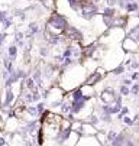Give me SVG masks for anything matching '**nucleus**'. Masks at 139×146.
Returning a JSON list of instances; mask_svg holds the SVG:
<instances>
[{
    "instance_id": "obj_1",
    "label": "nucleus",
    "mask_w": 139,
    "mask_h": 146,
    "mask_svg": "<svg viewBox=\"0 0 139 146\" xmlns=\"http://www.w3.org/2000/svg\"><path fill=\"white\" fill-rule=\"evenodd\" d=\"M63 74H61V80H59V87H61L65 93L80 87L83 82L86 81V68L83 64L80 62H74V64L68 65L67 68L61 70Z\"/></svg>"
},
{
    "instance_id": "obj_2",
    "label": "nucleus",
    "mask_w": 139,
    "mask_h": 146,
    "mask_svg": "<svg viewBox=\"0 0 139 146\" xmlns=\"http://www.w3.org/2000/svg\"><path fill=\"white\" fill-rule=\"evenodd\" d=\"M67 26H68V20L65 16L59 13H52L47 22L45 32L49 35H63Z\"/></svg>"
},
{
    "instance_id": "obj_3",
    "label": "nucleus",
    "mask_w": 139,
    "mask_h": 146,
    "mask_svg": "<svg viewBox=\"0 0 139 146\" xmlns=\"http://www.w3.org/2000/svg\"><path fill=\"white\" fill-rule=\"evenodd\" d=\"M78 15L87 20H91L93 17L98 15V5L91 3L90 0H81V10Z\"/></svg>"
},
{
    "instance_id": "obj_4",
    "label": "nucleus",
    "mask_w": 139,
    "mask_h": 146,
    "mask_svg": "<svg viewBox=\"0 0 139 146\" xmlns=\"http://www.w3.org/2000/svg\"><path fill=\"white\" fill-rule=\"evenodd\" d=\"M122 48H123L125 52L133 54V52H138L139 51V42H136V40H133L129 36H125L122 39Z\"/></svg>"
},
{
    "instance_id": "obj_5",
    "label": "nucleus",
    "mask_w": 139,
    "mask_h": 146,
    "mask_svg": "<svg viewBox=\"0 0 139 146\" xmlns=\"http://www.w3.org/2000/svg\"><path fill=\"white\" fill-rule=\"evenodd\" d=\"M98 94H100V100L103 103H106V104H112L116 100V97H117V94H116V91L113 88H106V90H103L102 93H98Z\"/></svg>"
},
{
    "instance_id": "obj_6",
    "label": "nucleus",
    "mask_w": 139,
    "mask_h": 146,
    "mask_svg": "<svg viewBox=\"0 0 139 146\" xmlns=\"http://www.w3.org/2000/svg\"><path fill=\"white\" fill-rule=\"evenodd\" d=\"M78 88H80V91L83 93V96L87 97V98H93V97L97 94L96 87H94V86H90V84H86V82H83V84L78 87Z\"/></svg>"
},
{
    "instance_id": "obj_7",
    "label": "nucleus",
    "mask_w": 139,
    "mask_h": 146,
    "mask_svg": "<svg viewBox=\"0 0 139 146\" xmlns=\"http://www.w3.org/2000/svg\"><path fill=\"white\" fill-rule=\"evenodd\" d=\"M128 135H126V132H122V133H117L116 135V137H114V140L110 143L112 146H120V145H126V142H128Z\"/></svg>"
},
{
    "instance_id": "obj_8",
    "label": "nucleus",
    "mask_w": 139,
    "mask_h": 146,
    "mask_svg": "<svg viewBox=\"0 0 139 146\" xmlns=\"http://www.w3.org/2000/svg\"><path fill=\"white\" fill-rule=\"evenodd\" d=\"M80 132H77V130H71L70 132V135H68V137H67V140L64 142V145H77L78 143V140H80Z\"/></svg>"
},
{
    "instance_id": "obj_9",
    "label": "nucleus",
    "mask_w": 139,
    "mask_h": 146,
    "mask_svg": "<svg viewBox=\"0 0 139 146\" xmlns=\"http://www.w3.org/2000/svg\"><path fill=\"white\" fill-rule=\"evenodd\" d=\"M126 36H129V38H132L133 40L139 42V23L135 25V26H132L130 29H128V31H126Z\"/></svg>"
},
{
    "instance_id": "obj_10",
    "label": "nucleus",
    "mask_w": 139,
    "mask_h": 146,
    "mask_svg": "<svg viewBox=\"0 0 139 146\" xmlns=\"http://www.w3.org/2000/svg\"><path fill=\"white\" fill-rule=\"evenodd\" d=\"M96 137H97V140H98V143H100V145H109V139H107V133L106 132L97 130Z\"/></svg>"
},
{
    "instance_id": "obj_11",
    "label": "nucleus",
    "mask_w": 139,
    "mask_h": 146,
    "mask_svg": "<svg viewBox=\"0 0 139 146\" xmlns=\"http://www.w3.org/2000/svg\"><path fill=\"white\" fill-rule=\"evenodd\" d=\"M125 10H126L128 13L138 12V10H139V5H138L136 2H132V0H129V2L126 3V6H125Z\"/></svg>"
},
{
    "instance_id": "obj_12",
    "label": "nucleus",
    "mask_w": 139,
    "mask_h": 146,
    "mask_svg": "<svg viewBox=\"0 0 139 146\" xmlns=\"http://www.w3.org/2000/svg\"><path fill=\"white\" fill-rule=\"evenodd\" d=\"M103 16H114V15H117V10L114 9V6L112 7V6H106V9L103 10V13H102Z\"/></svg>"
},
{
    "instance_id": "obj_13",
    "label": "nucleus",
    "mask_w": 139,
    "mask_h": 146,
    "mask_svg": "<svg viewBox=\"0 0 139 146\" xmlns=\"http://www.w3.org/2000/svg\"><path fill=\"white\" fill-rule=\"evenodd\" d=\"M7 54H9V58H10L12 61H15V58H16V55H17V46H16V45H12V46H9V49H7Z\"/></svg>"
},
{
    "instance_id": "obj_14",
    "label": "nucleus",
    "mask_w": 139,
    "mask_h": 146,
    "mask_svg": "<svg viewBox=\"0 0 139 146\" xmlns=\"http://www.w3.org/2000/svg\"><path fill=\"white\" fill-rule=\"evenodd\" d=\"M119 94H120L122 97H125V96H129V94H130V88H129V86H125V84H122V86H120V88H119Z\"/></svg>"
},
{
    "instance_id": "obj_15",
    "label": "nucleus",
    "mask_w": 139,
    "mask_h": 146,
    "mask_svg": "<svg viewBox=\"0 0 139 146\" xmlns=\"http://www.w3.org/2000/svg\"><path fill=\"white\" fill-rule=\"evenodd\" d=\"M112 72H113L114 75H119V74H123V72H125V67H123L122 64H119L117 67H114V68L112 70Z\"/></svg>"
},
{
    "instance_id": "obj_16",
    "label": "nucleus",
    "mask_w": 139,
    "mask_h": 146,
    "mask_svg": "<svg viewBox=\"0 0 139 146\" xmlns=\"http://www.w3.org/2000/svg\"><path fill=\"white\" fill-rule=\"evenodd\" d=\"M45 101H39L38 104H36V111H38V114H42L44 111H45Z\"/></svg>"
},
{
    "instance_id": "obj_17",
    "label": "nucleus",
    "mask_w": 139,
    "mask_h": 146,
    "mask_svg": "<svg viewBox=\"0 0 139 146\" xmlns=\"http://www.w3.org/2000/svg\"><path fill=\"white\" fill-rule=\"evenodd\" d=\"M120 120H123V121H125V124H128V126H133V124H135L133 119H130V117H129L128 114H126V116H123V117H122Z\"/></svg>"
},
{
    "instance_id": "obj_18",
    "label": "nucleus",
    "mask_w": 139,
    "mask_h": 146,
    "mask_svg": "<svg viewBox=\"0 0 139 146\" xmlns=\"http://www.w3.org/2000/svg\"><path fill=\"white\" fill-rule=\"evenodd\" d=\"M130 94H133V96L139 94V82H135V84L130 87Z\"/></svg>"
},
{
    "instance_id": "obj_19",
    "label": "nucleus",
    "mask_w": 139,
    "mask_h": 146,
    "mask_svg": "<svg viewBox=\"0 0 139 146\" xmlns=\"http://www.w3.org/2000/svg\"><path fill=\"white\" fill-rule=\"evenodd\" d=\"M129 113V109L126 107V106H122V109H120V111H119L117 114H119V119H122L123 116H126Z\"/></svg>"
},
{
    "instance_id": "obj_20",
    "label": "nucleus",
    "mask_w": 139,
    "mask_h": 146,
    "mask_svg": "<svg viewBox=\"0 0 139 146\" xmlns=\"http://www.w3.org/2000/svg\"><path fill=\"white\" fill-rule=\"evenodd\" d=\"M116 135H117V133H116L114 130H110V132H107V139H109V145H110V143H112V142L114 140Z\"/></svg>"
},
{
    "instance_id": "obj_21",
    "label": "nucleus",
    "mask_w": 139,
    "mask_h": 146,
    "mask_svg": "<svg viewBox=\"0 0 139 146\" xmlns=\"http://www.w3.org/2000/svg\"><path fill=\"white\" fill-rule=\"evenodd\" d=\"M130 68L132 70H138L139 68V61H132L130 62Z\"/></svg>"
},
{
    "instance_id": "obj_22",
    "label": "nucleus",
    "mask_w": 139,
    "mask_h": 146,
    "mask_svg": "<svg viewBox=\"0 0 139 146\" xmlns=\"http://www.w3.org/2000/svg\"><path fill=\"white\" fill-rule=\"evenodd\" d=\"M116 2L119 3V6H120L122 9H125V6H126V3L129 2V0H116Z\"/></svg>"
},
{
    "instance_id": "obj_23",
    "label": "nucleus",
    "mask_w": 139,
    "mask_h": 146,
    "mask_svg": "<svg viewBox=\"0 0 139 146\" xmlns=\"http://www.w3.org/2000/svg\"><path fill=\"white\" fill-rule=\"evenodd\" d=\"M104 2H106V6H112V7H113L116 3H117L116 0H104Z\"/></svg>"
},
{
    "instance_id": "obj_24",
    "label": "nucleus",
    "mask_w": 139,
    "mask_h": 146,
    "mask_svg": "<svg viewBox=\"0 0 139 146\" xmlns=\"http://www.w3.org/2000/svg\"><path fill=\"white\" fill-rule=\"evenodd\" d=\"M122 82H123V84H125V86H132V84H133V82H132V80H129V78H126V80H123Z\"/></svg>"
},
{
    "instance_id": "obj_25",
    "label": "nucleus",
    "mask_w": 139,
    "mask_h": 146,
    "mask_svg": "<svg viewBox=\"0 0 139 146\" xmlns=\"http://www.w3.org/2000/svg\"><path fill=\"white\" fill-rule=\"evenodd\" d=\"M139 78V72H133L132 75H130V80L133 81V80H138Z\"/></svg>"
},
{
    "instance_id": "obj_26",
    "label": "nucleus",
    "mask_w": 139,
    "mask_h": 146,
    "mask_svg": "<svg viewBox=\"0 0 139 146\" xmlns=\"http://www.w3.org/2000/svg\"><path fill=\"white\" fill-rule=\"evenodd\" d=\"M0 145H2V146H3V145H7V142H6L5 137H0Z\"/></svg>"
},
{
    "instance_id": "obj_27",
    "label": "nucleus",
    "mask_w": 139,
    "mask_h": 146,
    "mask_svg": "<svg viewBox=\"0 0 139 146\" xmlns=\"http://www.w3.org/2000/svg\"><path fill=\"white\" fill-rule=\"evenodd\" d=\"M90 2H91V3H94V5H100L102 0H90Z\"/></svg>"
},
{
    "instance_id": "obj_28",
    "label": "nucleus",
    "mask_w": 139,
    "mask_h": 146,
    "mask_svg": "<svg viewBox=\"0 0 139 146\" xmlns=\"http://www.w3.org/2000/svg\"><path fill=\"white\" fill-rule=\"evenodd\" d=\"M136 16H138V19H139V13H138V15H136Z\"/></svg>"
}]
</instances>
